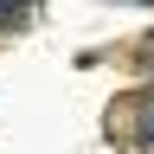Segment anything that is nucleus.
I'll return each instance as SVG.
<instances>
[{"label": "nucleus", "instance_id": "1", "mask_svg": "<svg viewBox=\"0 0 154 154\" xmlns=\"http://www.w3.org/2000/svg\"><path fill=\"white\" fill-rule=\"evenodd\" d=\"M128 141H135V154H154V90H141L128 103Z\"/></svg>", "mask_w": 154, "mask_h": 154}, {"label": "nucleus", "instance_id": "2", "mask_svg": "<svg viewBox=\"0 0 154 154\" xmlns=\"http://www.w3.org/2000/svg\"><path fill=\"white\" fill-rule=\"evenodd\" d=\"M26 13H32V0H0V26H19Z\"/></svg>", "mask_w": 154, "mask_h": 154}, {"label": "nucleus", "instance_id": "3", "mask_svg": "<svg viewBox=\"0 0 154 154\" xmlns=\"http://www.w3.org/2000/svg\"><path fill=\"white\" fill-rule=\"evenodd\" d=\"M141 64H148V71H154V38H148V45H141Z\"/></svg>", "mask_w": 154, "mask_h": 154}]
</instances>
